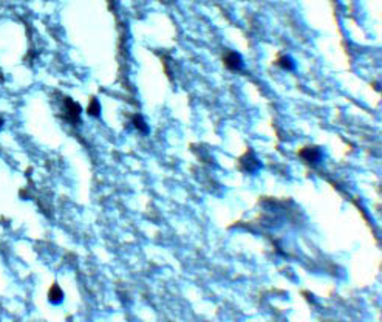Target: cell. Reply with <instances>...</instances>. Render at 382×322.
I'll list each match as a JSON object with an SVG mask.
<instances>
[{"label": "cell", "instance_id": "obj_1", "mask_svg": "<svg viewBox=\"0 0 382 322\" xmlns=\"http://www.w3.org/2000/svg\"><path fill=\"white\" fill-rule=\"evenodd\" d=\"M62 110H64V120L70 121L71 124L79 123L81 120V105L74 102L71 98L62 99Z\"/></svg>", "mask_w": 382, "mask_h": 322}, {"label": "cell", "instance_id": "obj_2", "mask_svg": "<svg viewBox=\"0 0 382 322\" xmlns=\"http://www.w3.org/2000/svg\"><path fill=\"white\" fill-rule=\"evenodd\" d=\"M297 155L307 164L314 166V164H317L322 160V150L317 146H305V147H302L299 150Z\"/></svg>", "mask_w": 382, "mask_h": 322}, {"label": "cell", "instance_id": "obj_3", "mask_svg": "<svg viewBox=\"0 0 382 322\" xmlns=\"http://www.w3.org/2000/svg\"><path fill=\"white\" fill-rule=\"evenodd\" d=\"M238 166L241 170H244V172H256V170L260 167V161L257 160L256 154L252 152L251 149H247L244 155L238 160Z\"/></svg>", "mask_w": 382, "mask_h": 322}, {"label": "cell", "instance_id": "obj_4", "mask_svg": "<svg viewBox=\"0 0 382 322\" xmlns=\"http://www.w3.org/2000/svg\"><path fill=\"white\" fill-rule=\"evenodd\" d=\"M223 64L227 70L231 71H240L243 68V59L237 51L227 50L223 54Z\"/></svg>", "mask_w": 382, "mask_h": 322}, {"label": "cell", "instance_id": "obj_5", "mask_svg": "<svg viewBox=\"0 0 382 322\" xmlns=\"http://www.w3.org/2000/svg\"><path fill=\"white\" fill-rule=\"evenodd\" d=\"M48 299H50V302H53V304H59V302L64 300V291L61 290V287L57 285V283H54V285L50 287Z\"/></svg>", "mask_w": 382, "mask_h": 322}, {"label": "cell", "instance_id": "obj_6", "mask_svg": "<svg viewBox=\"0 0 382 322\" xmlns=\"http://www.w3.org/2000/svg\"><path fill=\"white\" fill-rule=\"evenodd\" d=\"M87 113H88L90 117H94V118H98L101 115V104H99V101L96 98H91L90 99V104L87 107Z\"/></svg>", "mask_w": 382, "mask_h": 322}, {"label": "cell", "instance_id": "obj_7", "mask_svg": "<svg viewBox=\"0 0 382 322\" xmlns=\"http://www.w3.org/2000/svg\"><path fill=\"white\" fill-rule=\"evenodd\" d=\"M276 65L283 68V70H293L294 68V62L290 56H280V58L276 59Z\"/></svg>", "mask_w": 382, "mask_h": 322}, {"label": "cell", "instance_id": "obj_8", "mask_svg": "<svg viewBox=\"0 0 382 322\" xmlns=\"http://www.w3.org/2000/svg\"><path fill=\"white\" fill-rule=\"evenodd\" d=\"M133 126H135L140 132H143V134H147V132H149V127H147V124H146V121L143 120L141 115L133 117Z\"/></svg>", "mask_w": 382, "mask_h": 322}, {"label": "cell", "instance_id": "obj_9", "mask_svg": "<svg viewBox=\"0 0 382 322\" xmlns=\"http://www.w3.org/2000/svg\"><path fill=\"white\" fill-rule=\"evenodd\" d=\"M2 126H4V120H2V118H0V127H2Z\"/></svg>", "mask_w": 382, "mask_h": 322}]
</instances>
